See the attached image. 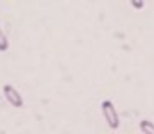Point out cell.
<instances>
[{"label": "cell", "instance_id": "obj_5", "mask_svg": "<svg viewBox=\"0 0 154 134\" xmlns=\"http://www.w3.org/2000/svg\"><path fill=\"white\" fill-rule=\"evenodd\" d=\"M131 2V5L134 8H137V10H141V8L144 7V0H129Z\"/></svg>", "mask_w": 154, "mask_h": 134}, {"label": "cell", "instance_id": "obj_4", "mask_svg": "<svg viewBox=\"0 0 154 134\" xmlns=\"http://www.w3.org/2000/svg\"><path fill=\"white\" fill-rule=\"evenodd\" d=\"M7 49H8V40H7L4 32L0 30V50L4 52V50H7Z\"/></svg>", "mask_w": 154, "mask_h": 134}, {"label": "cell", "instance_id": "obj_3", "mask_svg": "<svg viewBox=\"0 0 154 134\" xmlns=\"http://www.w3.org/2000/svg\"><path fill=\"white\" fill-rule=\"evenodd\" d=\"M139 129L143 131V132H146V134H154V124L151 123V121H141Z\"/></svg>", "mask_w": 154, "mask_h": 134}, {"label": "cell", "instance_id": "obj_1", "mask_svg": "<svg viewBox=\"0 0 154 134\" xmlns=\"http://www.w3.org/2000/svg\"><path fill=\"white\" fill-rule=\"evenodd\" d=\"M100 111H102V116H104L106 123L111 129L119 127V114H117V109L114 107V104L111 101H102L100 102Z\"/></svg>", "mask_w": 154, "mask_h": 134}, {"label": "cell", "instance_id": "obj_2", "mask_svg": "<svg viewBox=\"0 0 154 134\" xmlns=\"http://www.w3.org/2000/svg\"><path fill=\"white\" fill-rule=\"evenodd\" d=\"M4 96H5V99H7V102L12 104L14 107H22L23 106L22 96H20V92L17 91L14 86H10V84L4 86Z\"/></svg>", "mask_w": 154, "mask_h": 134}]
</instances>
